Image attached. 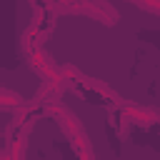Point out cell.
<instances>
[{
	"label": "cell",
	"instance_id": "cell-1",
	"mask_svg": "<svg viewBox=\"0 0 160 160\" xmlns=\"http://www.w3.org/2000/svg\"><path fill=\"white\" fill-rule=\"evenodd\" d=\"M20 105H22V98L15 90H8V88L0 85V108L2 110H18Z\"/></svg>",
	"mask_w": 160,
	"mask_h": 160
}]
</instances>
